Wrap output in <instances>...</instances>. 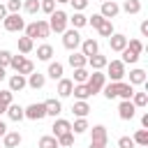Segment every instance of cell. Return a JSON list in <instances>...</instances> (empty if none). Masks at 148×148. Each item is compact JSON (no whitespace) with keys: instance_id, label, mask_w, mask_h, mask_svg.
<instances>
[{"instance_id":"obj_58","label":"cell","mask_w":148,"mask_h":148,"mask_svg":"<svg viewBox=\"0 0 148 148\" xmlns=\"http://www.w3.org/2000/svg\"><path fill=\"white\" fill-rule=\"evenodd\" d=\"M56 2H69V0H56Z\"/></svg>"},{"instance_id":"obj_30","label":"cell","mask_w":148,"mask_h":148,"mask_svg":"<svg viewBox=\"0 0 148 148\" xmlns=\"http://www.w3.org/2000/svg\"><path fill=\"white\" fill-rule=\"evenodd\" d=\"M97 32H99L102 37H111V35H113V23H111V18H104V21L99 23Z\"/></svg>"},{"instance_id":"obj_19","label":"cell","mask_w":148,"mask_h":148,"mask_svg":"<svg viewBox=\"0 0 148 148\" xmlns=\"http://www.w3.org/2000/svg\"><path fill=\"white\" fill-rule=\"evenodd\" d=\"M67 21H69V23H72V28H76V30H79V28H83V25H88V16H86L83 12H74L72 16H67Z\"/></svg>"},{"instance_id":"obj_49","label":"cell","mask_w":148,"mask_h":148,"mask_svg":"<svg viewBox=\"0 0 148 148\" xmlns=\"http://www.w3.org/2000/svg\"><path fill=\"white\" fill-rule=\"evenodd\" d=\"M9 60H12V53L9 51H0V67H9Z\"/></svg>"},{"instance_id":"obj_52","label":"cell","mask_w":148,"mask_h":148,"mask_svg":"<svg viewBox=\"0 0 148 148\" xmlns=\"http://www.w3.org/2000/svg\"><path fill=\"white\" fill-rule=\"evenodd\" d=\"M141 127H143V130H148V113H143V116H141Z\"/></svg>"},{"instance_id":"obj_7","label":"cell","mask_w":148,"mask_h":148,"mask_svg":"<svg viewBox=\"0 0 148 148\" xmlns=\"http://www.w3.org/2000/svg\"><path fill=\"white\" fill-rule=\"evenodd\" d=\"M23 113H25V118H30V120H42V118L46 116L44 102H42V104H30V106H25Z\"/></svg>"},{"instance_id":"obj_33","label":"cell","mask_w":148,"mask_h":148,"mask_svg":"<svg viewBox=\"0 0 148 148\" xmlns=\"http://www.w3.org/2000/svg\"><path fill=\"white\" fill-rule=\"evenodd\" d=\"M37 35H39L42 39H46V37L51 35V28H49V21H44V18H37Z\"/></svg>"},{"instance_id":"obj_10","label":"cell","mask_w":148,"mask_h":148,"mask_svg":"<svg viewBox=\"0 0 148 148\" xmlns=\"http://www.w3.org/2000/svg\"><path fill=\"white\" fill-rule=\"evenodd\" d=\"M81 53L86 56V58H90V56H95V53H99V44H97V39H81Z\"/></svg>"},{"instance_id":"obj_43","label":"cell","mask_w":148,"mask_h":148,"mask_svg":"<svg viewBox=\"0 0 148 148\" xmlns=\"http://www.w3.org/2000/svg\"><path fill=\"white\" fill-rule=\"evenodd\" d=\"M53 9H56V0H39V12L51 14Z\"/></svg>"},{"instance_id":"obj_21","label":"cell","mask_w":148,"mask_h":148,"mask_svg":"<svg viewBox=\"0 0 148 148\" xmlns=\"http://www.w3.org/2000/svg\"><path fill=\"white\" fill-rule=\"evenodd\" d=\"M67 62L72 65V69H76V67H86V65H88V58H86L83 53H76V51H72V56L67 58Z\"/></svg>"},{"instance_id":"obj_29","label":"cell","mask_w":148,"mask_h":148,"mask_svg":"<svg viewBox=\"0 0 148 148\" xmlns=\"http://www.w3.org/2000/svg\"><path fill=\"white\" fill-rule=\"evenodd\" d=\"M102 92H104V97H106V99H113V97H118V81H111V83H104V88H102Z\"/></svg>"},{"instance_id":"obj_1","label":"cell","mask_w":148,"mask_h":148,"mask_svg":"<svg viewBox=\"0 0 148 148\" xmlns=\"http://www.w3.org/2000/svg\"><path fill=\"white\" fill-rule=\"evenodd\" d=\"M67 25H69V21H67V14L62 9H53L49 14V28H51V32H60L62 35L67 30Z\"/></svg>"},{"instance_id":"obj_15","label":"cell","mask_w":148,"mask_h":148,"mask_svg":"<svg viewBox=\"0 0 148 148\" xmlns=\"http://www.w3.org/2000/svg\"><path fill=\"white\" fill-rule=\"evenodd\" d=\"M51 130H53V136L58 139L60 134H65V132H72V123H69V120H65V118H58V120L53 123V127H51Z\"/></svg>"},{"instance_id":"obj_12","label":"cell","mask_w":148,"mask_h":148,"mask_svg":"<svg viewBox=\"0 0 148 148\" xmlns=\"http://www.w3.org/2000/svg\"><path fill=\"white\" fill-rule=\"evenodd\" d=\"M25 81H28V88H32V90H39V88H44V83H46V76H44V74H39V72H30V74L25 76Z\"/></svg>"},{"instance_id":"obj_25","label":"cell","mask_w":148,"mask_h":148,"mask_svg":"<svg viewBox=\"0 0 148 148\" xmlns=\"http://www.w3.org/2000/svg\"><path fill=\"white\" fill-rule=\"evenodd\" d=\"M37 58L44 60V62H51V58H53V46H51V44H42V46L37 49Z\"/></svg>"},{"instance_id":"obj_56","label":"cell","mask_w":148,"mask_h":148,"mask_svg":"<svg viewBox=\"0 0 148 148\" xmlns=\"http://www.w3.org/2000/svg\"><path fill=\"white\" fill-rule=\"evenodd\" d=\"M5 76H7V74H5V67H0V81H2Z\"/></svg>"},{"instance_id":"obj_6","label":"cell","mask_w":148,"mask_h":148,"mask_svg":"<svg viewBox=\"0 0 148 148\" xmlns=\"http://www.w3.org/2000/svg\"><path fill=\"white\" fill-rule=\"evenodd\" d=\"M134 113H136V106L132 104V99H123V102L118 104V116H120V120H132Z\"/></svg>"},{"instance_id":"obj_18","label":"cell","mask_w":148,"mask_h":148,"mask_svg":"<svg viewBox=\"0 0 148 148\" xmlns=\"http://www.w3.org/2000/svg\"><path fill=\"white\" fill-rule=\"evenodd\" d=\"M21 134L18 132H5V136H2V143H5V148H16V146H21Z\"/></svg>"},{"instance_id":"obj_31","label":"cell","mask_w":148,"mask_h":148,"mask_svg":"<svg viewBox=\"0 0 148 148\" xmlns=\"http://www.w3.org/2000/svg\"><path fill=\"white\" fill-rule=\"evenodd\" d=\"M32 46H35V39H30V37H18V51H21L23 56L30 53Z\"/></svg>"},{"instance_id":"obj_53","label":"cell","mask_w":148,"mask_h":148,"mask_svg":"<svg viewBox=\"0 0 148 148\" xmlns=\"http://www.w3.org/2000/svg\"><path fill=\"white\" fill-rule=\"evenodd\" d=\"M7 14H9V12H7V7H5V5H2V2H0V18H5V16H7Z\"/></svg>"},{"instance_id":"obj_37","label":"cell","mask_w":148,"mask_h":148,"mask_svg":"<svg viewBox=\"0 0 148 148\" xmlns=\"http://www.w3.org/2000/svg\"><path fill=\"white\" fill-rule=\"evenodd\" d=\"M88 76H90V72H88L86 67H76V69H74V83H86Z\"/></svg>"},{"instance_id":"obj_54","label":"cell","mask_w":148,"mask_h":148,"mask_svg":"<svg viewBox=\"0 0 148 148\" xmlns=\"http://www.w3.org/2000/svg\"><path fill=\"white\" fill-rule=\"evenodd\" d=\"M88 148H106V146H104V143H95V141H90V146H88Z\"/></svg>"},{"instance_id":"obj_40","label":"cell","mask_w":148,"mask_h":148,"mask_svg":"<svg viewBox=\"0 0 148 148\" xmlns=\"http://www.w3.org/2000/svg\"><path fill=\"white\" fill-rule=\"evenodd\" d=\"M86 130H88V120H86V118H76L74 125H72V132H74V134H83Z\"/></svg>"},{"instance_id":"obj_14","label":"cell","mask_w":148,"mask_h":148,"mask_svg":"<svg viewBox=\"0 0 148 148\" xmlns=\"http://www.w3.org/2000/svg\"><path fill=\"white\" fill-rule=\"evenodd\" d=\"M44 109H46V116H60V111H62V104H60V99H56V97H51V99H46L44 102Z\"/></svg>"},{"instance_id":"obj_4","label":"cell","mask_w":148,"mask_h":148,"mask_svg":"<svg viewBox=\"0 0 148 148\" xmlns=\"http://www.w3.org/2000/svg\"><path fill=\"white\" fill-rule=\"evenodd\" d=\"M79 44H81V35H79V30L76 28H67L65 32H62V46L67 49V51H76L79 49Z\"/></svg>"},{"instance_id":"obj_2","label":"cell","mask_w":148,"mask_h":148,"mask_svg":"<svg viewBox=\"0 0 148 148\" xmlns=\"http://www.w3.org/2000/svg\"><path fill=\"white\" fill-rule=\"evenodd\" d=\"M104 83H106V74H104L102 69H92V74H90V76H88V81H86V86H88L90 95H95V92H102Z\"/></svg>"},{"instance_id":"obj_55","label":"cell","mask_w":148,"mask_h":148,"mask_svg":"<svg viewBox=\"0 0 148 148\" xmlns=\"http://www.w3.org/2000/svg\"><path fill=\"white\" fill-rule=\"evenodd\" d=\"M5 132H7V125L0 120V136H5Z\"/></svg>"},{"instance_id":"obj_50","label":"cell","mask_w":148,"mask_h":148,"mask_svg":"<svg viewBox=\"0 0 148 148\" xmlns=\"http://www.w3.org/2000/svg\"><path fill=\"white\" fill-rule=\"evenodd\" d=\"M69 5L74 7V12H83L88 7V0H69Z\"/></svg>"},{"instance_id":"obj_22","label":"cell","mask_w":148,"mask_h":148,"mask_svg":"<svg viewBox=\"0 0 148 148\" xmlns=\"http://www.w3.org/2000/svg\"><path fill=\"white\" fill-rule=\"evenodd\" d=\"M106 62H109V58H106V56H102V53H95V56H90V58H88V65H90L92 69H104V67H106Z\"/></svg>"},{"instance_id":"obj_38","label":"cell","mask_w":148,"mask_h":148,"mask_svg":"<svg viewBox=\"0 0 148 148\" xmlns=\"http://www.w3.org/2000/svg\"><path fill=\"white\" fill-rule=\"evenodd\" d=\"M132 104L134 106H146L148 104V92H132Z\"/></svg>"},{"instance_id":"obj_32","label":"cell","mask_w":148,"mask_h":148,"mask_svg":"<svg viewBox=\"0 0 148 148\" xmlns=\"http://www.w3.org/2000/svg\"><path fill=\"white\" fill-rule=\"evenodd\" d=\"M123 9L127 14H139L141 12V0H125L123 2Z\"/></svg>"},{"instance_id":"obj_44","label":"cell","mask_w":148,"mask_h":148,"mask_svg":"<svg viewBox=\"0 0 148 148\" xmlns=\"http://www.w3.org/2000/svg\"><path fill=\"white\" fill-rule=\"evenodd\" d=\"M14 102V92L7 88V90H0V104H5V106H9Z\"/></svg>"},{"instance_id":"obj_23","label":"cell","mask_w":148,"mask_h":148,"mask_svg":"<svg viewBox=\"0 0 148 148\" xmlns=\"http://www.w3.org/2000/svg\"><path fill=\"white\" fill-rule=\"evenodd\" d=\"M130 83H132V86H143V83H146V69H141V67L132 69V72H130Z\"/></svg>"},{"instance_id":"obj_46","label":"cell","mask_w":148,"mask_h":148,"mask_svg":"<svg viewBox=\"0 0 148 148\" xmlns=\"http://www.w3.org/2000/svg\"><path fill=\"white\" fill-rule=\"evenodd\" d=\"M5 7H7V12H9V14H16V12H21L23 2H21V0H9V2L5 5Z\"/></svg>"},{"instance_id":"obj_27","label":"cell","mask_w":148,"mask_h":148,"mask_svg":"<svg viewBox=\"0 0 148 148\" xmlns=\"http://www.w3.org/2000/svg\"><path fill=\"white\" fill-rule=\"evenodd\" d=\"M16 74H23V76H28L30 72H35V65H32V60H28V58H23L21 62H18V67L14 69Z\"/></svg>"},{"instance_id":"obj_24","label":"cell","mask_w":148,"mask_h":148,"mask_svg":"<svg viewBox=\"0 0 148 148\" xmlns=\"http://www.w3.org/2000/svg\"><path fill=\"white\" fill-rule=\"evenodd\" d=\"M72 95H74L76 99H88V97H92L86 83H74V88H72Z\"/></svg>"},{"instance_id":"obj_35","label":"cell","mask_w":148,"mask_h":148,"mask_svg":"<svg viewBox=\"0 0 148 148\" xmlns=\"http://www.w3.org/2000/svg\"><path fill=\"white\" fill-rule=\"evenodd\" d=\"M39 148H60V146H58V139L53 134H46L39 139Z\"/></svg>"},{"instance_id":"obj_3","label":"cell","mask_w":148,"mask_h":148,"mask_svg":"<svg viewBox=\"0 0 148 148\" xmlns=\"http://www.w3.org/2000/svg\"><path fill=\"white\" fill-rule=\"evenodd\" d=\"M2 28H5L7 32H21V30L25 28V21L21 18L18 12H16V14H7V16L2 18Z\"/></svg>"},{"instance_id":"obj_9","label":"cell","mask_w":148,"mask_h":148,"mask_svg":"<svg viewBox=\"0 0 148 148\" xmlns=\"http://www.w3.org/2000/svg\"><path fill=\"white\" fill-rule=\"evenodd\" d=\"M90 130V141H95V143H104L106 146V141H109V132H106V127L104 125H95V127H88Z\"/></svg>"},{"instance_id":"obj_42","label":"cell","mask_w":148,"mask_h":148,"mask_svg":"<svg viewBox=\"0 0 148 148\" xmlns=\"http://www.w3.org/2000/svg\"><path fill=\"white\" fill-rule=\"evenodd\" d=\"M127 49H130V51H134L136 56H141V53H143V44H141L139 39H127Z\"/></svg>"},{"instance_id":"obj_47","label":"cell","mask_w":148,"mask_h":148,"mask_svg":"<svg viewBox=\"0 0 148 148\" xmlns=\"http://www.w3.org/2000/svg\"><path fill=\"white\" fill-rule=\"evenodd\" d=\"M136 143L132 141V136H120L118 139V148H134Z\"/></svg>"},{"instance_id":"obj_20","label":"cell","mask_w":148,"mask_h":148,"mask_svg":"<svg viewBox=\"0 0 148 148\" xmlns=\"http://www.w3.org/2000/svg\"><path fill=\"white\" fill-rule=\"evenodd\" d=\"M5 113L9 116V120H16V123L25 118V113H23V106H18V104H14V102L7 106V111H5Z\"/></svg>"},{"instance_id":"obj_5","label":"cell","mask_w":148,"mask_h":148,"mask_svg":"<svg viewBox=\"0 0 148 148\" xmlns=\"http://www.w3.org/2000/svg\"><path fill=\"white\" fill-rule=\"evenodd\" d=\"M106 76H109L111 81H123V76H125V62H123V60H111V62H106Z\"/></svg>"},{"instance_id":"obj_8","label":"cell","mask_w":148,"mask_h":148,"mask_svg":"<svg viewBox=\"0 0 148 148\" xmlns=\"http://www.w3.org/2000/svg\"><path fill=\"white\" fill-rule=\"evenodd\" d=\"M118 12H120V5H118V2H113V0H104V2H102L99 14H102L104 18H116Z\"/></svg>"},{"instance_id":"obj_16","label":"cell","mask_w":148,"mask_h":148,"mask_svg":"<svg viewBox=\"0 0 148 148\" xmlns=\"http://www.w3.org/2000/svg\"><path fill=\"white\" fill-rule=\"evenodd\" d=\"M72 88H74L72 79H58V97H69Z\"/></svg>"},{"instance_id":"obj_11","label":"cell","mask_w":148,"mask_h":148,"mask_svg":"<svg viewBox=\"0 0 148 148\" xmlns=\"http://www.w3.org/2000/svg\"><path fill=\"white\" fill-rule=\"evenodd\" d=\"M109 46H111V51L120 53V51L127 46V37H125V35H120V32H113V35L109 37Z\"/></svg>"},{"instance_id":"obj_57","label":"cell","mask_w":148,"mask_h":148,"mask_svg":"<svg viewBox=\"0 0 148 148\" xmlns=\"http://www.w3.org/2000/svg\"><path fill=\"white\" fill-rule=\"evenodd\" d=\"M5 111H7V106H5V104H0V116H2Z\"/></svg>"},{"instance_id":"obj_41","label":"cell","mask_w":148,"mask_h":148,"mask_svg":"<svg viewBox=\"0 0 148 148\" xmlns=\"http://www.w3.org/2000/svg\"><path fill=\"white\" fill-rule=\"evenodd\" d=\"M21 9L28 12V14H37V12H39V0H25Z\"/></svg>"},{"instance_id":"obj_39","label":"cell","mask_w":148,"mask_h":148,"mask_svg":"<svg viewBox=\"0 0 148 148\" xmlns=\"http://www.w3.org/2000/svg\"><path fill=\"white\" fill-rule=\"evenodd\" d=\"M72 143H74V132H65V134L58 136V146L60 148H69Z\"/></svg>"},{"instance_id":"obj_36","label":"cell","mask_w":148,"mask_h":148,"mask_svg":"<svg viewBox=\"0 0 148 148\" xmlns=\"http://www.w3.org/2000/svg\"><path fill=\"white\" fill-rule=\"evenodd\" d=\"M120 53H123V58H120V60H123V62H125V65H134V62H136V60H139V56H136V53H134V51H130V49H127V46H125V49H123V51H120Z\"/></svg>"},{"instance_id":"obj_51","label":"cell","mask_w":148,"mask_h":148,"mask_svg":"<svg viewBox=\"0 0 148 148\" xmlns=\"http://www.w3.org/2000/svg\"><path fill=\"white\" fill-rule=\"evenodd\" d=\"M139 30H141V35H143V37H148V21H141Z\"/></svg>"},{"instance_id":"obj_48","label":"cell","mask_w":148,"mask_h":148,"mask_svg":"<svg viewBox=\"0 0 148 148\" xmlns=\"http://www.w3.org/2000/svg\"><path fill=\"white\" fill-rule=\"evenodd\" d=\"M104 21V16L102 14H92V16H88V25H92V28H99V23Z\"/></svg>"},{"instance_id":"obj_28","label":"cell","mask_w":148,"mask_h":148,"mask_svg":"<svg viewBox=\"0 0 148 148\" xmlns=\"http://www.w3.org/2000/svg\"><path fill=\"white\" fill-rule=\"evenodd\" d=\"M132 92H134V86H132V83H123V81H118V97H120V99H130Z\"/></svg>"},{"instance_id":"obj_13","label":"cell","mask_w":148,"mask_h":148,"mask_svg":"<svg viewBox=\"0 0 148 148\" xmlns=\"http://www.w3.org/2000/svg\"><path fill=\"white\" fill-rule=\"evenodd\" d=\"M25 86H28V81H25L23 74H12V76H9V90H12V92H21Z\"/></svg>"},{"instance_id":"obj_17","label":"cell","mask_w":148,"mask_h":148,"mask_svg":"<svg viewBox=\"0 0 148 148\" xmlns=\"http://www.w3.org/2000/svg\"><path fill=\"white\" fill-rule=\"evenodd\" d=\"M72 111H74V116H76V118H86V116L90 113V106H88V102H86V99H76V102L72 104Z\"/></svg>"},{"instance_id":"obj_45","label":"cell","mask_w":148,"mask_h":148,"mask_svg":"<svg viewBox=\"0 0 148 148\" xmlns=\"http://www.w3.org/2000/svg\"><path fill=\"white\" fill-rule=\"evenodd\" d=\"M23 30H25V37H30V39H35V37H39V35H37V21H32V23H28V25H25Z\"/></svg>"},{"instance_id":"obj_59","label":"cell","mask_w":148,"mask_h":148,"mask_svg":"<svg viewBox=\"0 0 148 148\" xmlns=\"http://www.w3.org/2000/svg\"><path fill=\"white\" fill-rule=\"evenodd\" d=\"M141 148H148V146H141Z\"/></svg>"},{"instance_id":"obj_34","label":"cell","mask_w":148,"mask_h":148,"mask_svg":"<svg viewBox=\"0 0 148 148\" xmlns=\"http://www.w3.org/2000/svg\"><path fill=\"white\" fill-rule=\"evenodd\" d=\"M132 141L136 146H148V130H136L134 136H132Z\"/></svg>"},{"instance_id":"obj_26","label":"cell","mask_w":148,"mask_h":148,"mask_svg":"<svg viewBox=\"0 0 148 148\" xmlns=\"http://www.w3.org/2000/svg\"><path fill=\"white\" fill-rule=\"evenodd\" d=\"M46 74L53 79V81H58V79H62V62H49V69H46Z\"/></svg>"}]
</instances>
